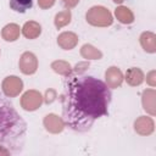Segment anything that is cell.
Returning <instances> with one entry per match:
<instances>
[{
  "mask_svg": "<svg viewBox=\"0 0 156 156\" xmlns=\"http://www.w3.org/2000/svg\"><path fill=\"white\" fill-rule=\"evenodd\" d=\"M112 1H113V2H116V4H122L124 0H112Z\"/></svg>",
  "mask_w": 156,
  "mask_h": 156,
  "instance_id": "cell-27",
  "label": "cell"
},
{
  "mask_svg": "<svg viewBox=\"0 0 156 156\" xmlns=\"http://www.w3.org/2000/svg\"><path fill=\"white\" fill-rule=\"evenodd\" d=\"M115 16L123 24H130V23L134 22V15H133V12L130 11V9H128L126 6H118L115 10Z\"/></svg>",
  "mask_w": 156,
  "mask_h": 156,
  "instance_id": "cell-16",
  "label": "cell"
},
{
  "mask_svg": "<svg viewBox=\"0 0 156 156\" xmlns=\"http://www.w3.org/2000/svg\"><path fill=\"white\" fill-rule=\"evenodd\" d=\"M87 22L94 27H108L113 23L111 12L104 6H93L85 15Z\"/></svg>",
  "mask_w": 156,
  "mask_h": 156,
  "instance_id": "cell-3",
  "label": "cell"
},
{
  "mask_svg": "<svg viewBox=\"0 0 156 156\" xmlns=\"http://www.w3.org/2000/svg\"><path fill=\"white\" fill-rule=\"evenodd\" d=\"M20 32H21V28H20L18 24H16V23H9V24H6L2 28L1 37L6 41H15V40L18 39Z\"/></svg>",
  "mask_w": 156,
  "mask_h": 156,
  "instance_id": "cell-14",
  "label": "cell"
},
{
  "mask_svg": "<svg viewBox=\"0 0 156 156\" xmlns=\"http://www.w3.org/2000/svg\"><path fill=\"white\" fill-rule=\"evenodd\" d=\"M33 5V0H10V7L16 12H26Z\"/></svg>",
  "mask_w": 156,
  "mask_h": 156,
  "instance_id": "cell-20",
  "label": "cell"
},
{
  "mask_svg": "<svg viewBox=\"0 0 156 156\" xmlns=\"http://www.w3.org/2000/svg\"><path fill=\"white\" fill-rule=\"evenodd\" d=\"M78 44V35L73 32H62L57 37V45L63 50H72Z\"/></svg>",
  "mask_w": 156,
  "mask_h": 156,
  "instance_id": "cell-10",
  "label": "cell"
},
{
  "mask_svg": "<svg viewBox=\"0 0 156 156\" xmlns=\"http://www.w3.org/2000/svg\"><path fill=\"white\" fill-rule=\"evenodd\" d=\"M26 122L12 105L0 95V143H6L18 149V140L23 138Z\"/></svg>",
  "mask_w": 156,
  "mask_h": 156,
  "instance_id": "cell-2",
  "label": "cell"
},
{
  "mask_svg": "<svg viewBox=\"0 0 156 156\" xmlns=\"http://www.w3.org/2000/svg\"><path fill=\"white\" fill-rule=\"evenodd\" d=\"M21 29H22L23 35L27 39H35L41 33V26L38 22H35V21H28V22H26Z\"/></svg>",
  "mask_w": 156,
  "mask_h": 156,
  "instance_id": "cell-12",
  "label": "cell"
},
{
  "mask_svg": "<svg viewBox=\"0 0 156 156\" xmlns=\"http://www.w3.org/2000/svg\"><path fill=\"white\" fill-rule=\"evenodd\" d=\"M43 101H44L43 95L38 90L30 89V90H27L22 95V98H21V106L26 111H34V110L40 107Z\"/></svg>",
  "mask_w": 156,
  "mask_h": 156,
  "instance_id": "cell-4",
  "label": "cell"
},
{
  "mask_svg": "<svg viewBox=\"0 0 156 156\" xmlns=\"http://www.w3.org/2000/svg\"><path fill=\"white\" fill-rule=\"evenodd\" d=\"M1 89L7 98H16L23 89V82L17 76H9L2 80Z\"/></svg>",
  "mask_w": 156,
  "mask_h": 156,
  "instance_id": "cell-5",
  "label": "cell"
},
{
  "mask_svg": "<svg viewBox=\"0 0 156 156\" xmlns=\"http://www.w3.org/2000/svg\"><path fill=\"white\" fill-rule=\"evenodd\" d=\"M63 5L67 7V9H72L74 6H77V4L79 2V0H62Z\"/></svg>",
  "mask_w": 156,
  "mask_h": 156,
  "instance_id": "cell-25",
  "label": "cell"
},
{
  "mask_svg": "<svg viewBox=\"0 0 156 156\" xmlns=\"http://www.w3.org/2000/svg\"><path fill=\"white\" fill-rule=\"evenodd\" d=\"M55 99H56V93H55V90H52V89L46 90V93H45V102L50 104V102H52Z\"/></svg>",
  "mask_w": 156,
  "mask_h": 156,
  "instance_id": "cell-23",
  "label": "cell"
},
{
  "mask_svg": "<svg viewBox=\"0 0 156 156\" xmlns=\"http://www.w3.org/2000/svg\"><path fill=\"white\" fill-rule=\"evenodd\" d=\"M51 68L54 69V72L61 74V76H69L72 73V67L71 65L67 62V61H63V60H56L51 63Z\"/></svg>",
  "mask_w": 156,
  "mask_h": 156,
  "instance_id": "cell-18",
  "label": "cell"
},
{
  "mask_svg": "<svg viewBox=\"0 0 156 156\" xmlns=\"http://www.w3.org/2000/svg\"><path fill=\"white\" fill-rule=\"evenodd\" d=\"M105 78H106V85L111 89L118 88L122 82H123V73L118 67H110L105 72Z\"/></svg>",
  "mask_w": 156,
  "mask_h": 156,
  "instance_id": "cell-8",
  "label": "cell"
},
{
  "mask_svg": "<svg viewBox=\"0 0 156 156\" xmlns=\"http://www.w3.org/2000/svg\"><path fill=\"white\" fill-rule=\"evenodd\" d=\"M80 55L85 60H100L102 57V52L91 44H84L80 48Z\"/></svg>",
  "mask_w": 156,
  "mask_h": 156,
  "instance_id": "cell-17",
  "label": "cell"
},
{
  "mask_svg": "<svg viewBox=\"0 0 156 156\" xmlns=\"http://www.w3.org/2000/svg\"><path fill=\"white\" fill-rule=\"evenodd\" d=\"M71 18H72V15H71V11L69 9L67 10H63L58 13H56L55 16V20H54V23H55V27L56 28H62L65 26H67L69 22H71Z\"/></svg>",
  "mask_w": 156,
  "mask_h": 156,
  "instance_id": "cell-19",
  "label": "cell"
},
{
  "mask_svg": "<svg viewBox=\"0 0 156 156\" xmlns=\"http://www.w3.org/2000/svg\"><path fill=\"white\" fill-rule=\"evenodd\" d=\"M18 67H20L21 72L24 73V74L35 73L37 69H38V58H37V56L30 51L23 52L20 57Z\"/></svg>",
  "mask_w": 156,
  "mask_h": 156,
  "instance_id": "cell-6",
  "label": "cell"
},
{
  "mask_svg": "<svg viewBox=\"0 0 156 156\" xmlns=\"http://www.w3.org/2000/svg\"><path fill=\"white\" fill-rule=\"evenodd\" d=\"M126 80L132 87L140 85L144 82V72L138 67H132L126 73Z\"/></svg>",
  "mask_w": 156,
  "mask_h": 156,
  "instance_id": "cell-13",
  "label": "cell"
},
{
  "mask_svg": "<svg viewBox=\"0 0 156 156\" xmlns=\"http://www.w3.org/2000/svg\"><path fill=\"white\" fill-rule=\"evenodd\" d=\"M140 44L146 52L156 51V35L151 32H144L140 35Z\"/></svg>",
  "mask_w": 156,
  "mask_h": 156,
  "instance_id": "cell-15",
  "label": "cell"
},
{
  "mask_svg": "<svg viewBox=\"0 0 156 156\" xmlns=\"http://www.w3.org/2000/svg\"><path fill=\"white\" fill-rule=\"evenodd\" d=\"M89 67V62L88 61H82V62H78L74 68H72V73L74 74H83Z\"/></svg>",
  "mask_w": 156,
  "mask_h": 156,
  "instance_id": "cell-21",
  "label": "cell"
},
{
  "mask_svg": "<svg viewBox=\"0 0 156 156\" xmlns=\"http://www.w3.org/2000/svg\"><path fill=\"white\" fill-rule=\"evenodd\" d=\"M111 101L110 88L102 80L84 74L66 77L62 94L65 124L78 132H87L94 122L107 113Z\"/></svg>",
  "mask_w": 156,
  "mask_h": 156,
  "instance_id": "cell-1",
  "label": "cell"
},
{
  "mask_svg": "<svg viewBox=\"0 0 156 156\" xmlns=\"http://www.w3.org/2000/svg\"><path fill=\"white\" fill-rule=\"evenodd\" d=\"M155 76H156V73H155V71H150L149 73H147V76H146V82L151 85V87H155L156 85V79H155Z\"/></svg>",
  "mask_w": 156,
  "mask_h": 156,
  "instance_id": "cell-24",
  "label": "cell"
},
{
  "mask_svg": "<svg viewBox=\"0 0 156 156\" xmlns=\"http://www.w3.org/2000/svg\"><path fill=\"white\" fill-rule=\"evenodd\" d=\"M155 124L151 117H146V116H141L139 117L135 122H134V129L138 134L140 135H149L154 132Z\"/></svg>",
  "mask_w": 156,
  "mask_h": 156,
  "instance_id": "cell-9",
  "label": "cell"
},
{
  "mask_svg": "<svg viewBox=\"0 0 156 156\" xmlns=\"http://www.w3.org/2000/svg\"><path fill=\"white\" fill-rule=\"evenodd\" d=\"M54 4H55V0H38V5L43 10H46V9L51 7Z\"/></svg>",
  "mask_w": 156,
  "mask_h": 156,
  "instance_id": "cell-22",
  "label": "cell"
},
{
  "mask_svg": "<svg viewBox=\"0 0 156 156\" xmlns=\"http://www.w3.org/2000/svg\"><path fill=\"white\" fill-rule=\"evenodd\" d=\"M9 154H10V150H7L5 146L0 145V155H9Z\"/></svg>",
  "mask_w": 156,
  "mask_h": 156,
  "instance_id": "cell-26",
  "label": "cell"
},
{
  "mask_svg": "<svg viewBox=\"0 0 156 156\" xmlns=\"http://www.w3.org/2000/svg\"><path fill=\"white\" fill-rule=\"evenodd\" d=\"M155 96L156 93L154 89H146L143 91V107L146 112H149L150 115H155L156 113V102H155Z\"/></svg>",
  "mask_w": 156,
  "mask_h": 156,
  "instance_id": "cell-11",
  "label": "cell"
},
{
  "mask_svg": "<svg viewBox=\"0 0 156 156\" xmlns=\"http://www.w3.org/2000/svg\"><path fill=\"white\" fill-rule=\"evenodd\" d=\"M43 124L45 127V129L50 133H54V134H57V133H61L65 128V121L62 117L55 115V113H49L44 117V121H43Z\"/></svg>",
  "mask_w": 156,
  "mask_h": 156,
  "instance_id": "cell-7",
  "label": "cell"
}]
</instances>
